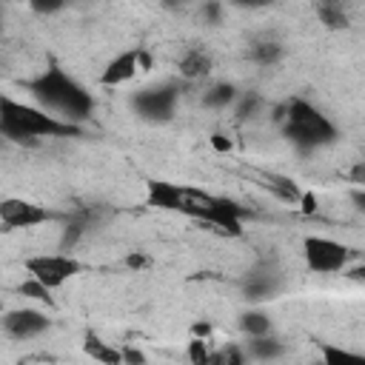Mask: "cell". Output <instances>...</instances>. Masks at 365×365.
Listing matches in <instances>:
<instances>
[{
  "instance_id": "obj_11",
  "label": "cell",
  "mask_w": 365,
  "mask_h": 365,
  "mask_svg": "<svg viewBox=\"0 0 365 365\" xmlns=\"http://www.w3.org/2000/svg\"><path fill=\"white\" fill-rule=\"evenodd\" d=\"M83 351L97 359V362H106V365H120L123 362V348H117L114 342H106L103 336H97L94 331H88L83 336Z\"/></svg>"
},
{
  "instance_id": "obj_12",
  "label": "cell",
  "mask_w": 365,
  "mask_h": 365,
  "mask_svg": "<svg viewBox=\"0 0 365 365\" xmlns=\"http://www.w3.org/2000/svg\"><path fill=\"white\" fill-rule=\"evenodd\" d=\"M262 185L274 194V197H279L282 202H294V205H299V197H302V188L291 180V177H282V174H262Z\"/></svg>"
},
{
  "instance_id": "obj_27",
  "label": "cell",
  "mask_w": 365,
  "mask_h": 365,
  "mask_svg": "<svg viewBox=\"0 0 365 365\" xmlns=\"http://www.w3.org/2000/svg\"><path fill=\"white\" fill-rule=\"evenodd\" d=\"M348 177H351V182H354V185H362V188H365V160H362V163H356V165L348 171Z\"/></svg>"
},
{
  "instance_id": "obj_23",
  "label": "cell",
  "mask_w": 365,
  "mask_h": 365,
  "mask_svg": "<svg viewBox=\"0 0 365 365\" xmlns=\"http://www.w3.org/2000/svg\"><path fill=\"white\" fill-rule=\"evenodd\" d=\"M37 14H54V11H60L63 6H66V0H26Z\"/></svg>"
},
{
  "instance_id": "obj_24",
  "label": "cell",
  "mask_w": 365,
  "mask_h": 365,
  "mask_svg": "<svg viewBox=\"0 0 365 365\" xmlns=\"http://www.w3.org/2000/svg\"><path fill=\"white\" fill-rule=\"evenodd\" d=\"M322 359L325 362H336V359H354L356 354H351V351H345V348H334V345H322Z\"/></svg>"
},
{
  "instance_id": "obj_8",
  "label": "cell",
  "mask_w": 365,
  "mask_h": 365,
  "mask_svg": "<svg viewBox=\"0 0 365 365\" xmlns=\"http://www.w3.org/2000/svg\"><path fill=\"white\" fill-rule=\"evenodd\" d=\"M174 108H177V88L174 86H154V88H143L134 94V111L143 120L165 123V120H171Z\"/></svg>"
},
{
  "instance_id": "obj_3",
  "label": "cell",
  "mask_w": 365,
  "mask_h": 365,
  "mask_svg": "<svg viewBox=\"0 0 365 365\" xmlns=\"http://www.w3.org/2000/svg\"><path fill=\"white\" fill-rule=\"evenodd\" d=\"M282 134L299 148V151H314L336 140V125L314 108L308 100H288L285 103V120H282Z\"/></svg>"
},
{
  "instance_id": "obj_29",
  "label": "cell",
  "mask_w": 365,
  "mask_h": 365,
  "mask_svg": "<svg viewBox=\"0 0 365 365\" xmlns=\"http://www.w3.org/2000/svg\"><path fill=\"white\" fill-rule=\"evenodd\" d=\"M351 202L365 214V188H362V185H356V188L351 191Z\"/></svg>"
},
{
  "instance_id": "obj_7",
  "label": "cell",
  "mask_w": 365,
  "mask_h": 365,
  "mask_svg": "<svg viewBox=\"0 0 365 365\" xmlns=\"http://www.w3.org/2000/svg\"><path fill=\"white\" fill-rule=\"evenodd\" d=\"M51 328V317L37 308H11L3 314V334L14 342L34 339Z\"/></svg>"
},
{
  "instance_id": "obj_32",
  "label": "cell",
  "mask_w": 365,
  "mask_h": 365,
  "mask_svg": "<svg viewBox=\"0 0 365 365\" xmlns=\"http://www.w3.org/2000/svg\"><path fill=\"white\" fill-rule=\"evenodd\" d=\"M228 3H234L240 9H259V6H268L271 0H228Z\"/></svg>"
},
{
  "instance_id": "obj_33",
  "label": "cell",
  "mask_w": 365,
  "mask_h": 365,
  "mask_svg": "<svg viewBox=\"0 0 365 365\" xmlns=\"http://www.w3.org/2000/svg\"><path fill=\"white\" fill-rule=\"evenodd\" d=\"M163 3H165V6H174V3H177V0H163Z\"/></svg>"
},
{
  "instance_id": "obj_31",
  "label": "cell",
  "mask_w": 365,
  "mask_h": 365,
  "mask_svg": "<svg viewBox=\"0 0 365 365\" xmlns=\"http://www.w3.org/2000/svg\"><path fill=\"white\" fill-rule=\"evenodd\" d=\"M191 334L208 339V336H211V322H194V325H191Z\"/></svg>"
},
{
  "instance_id": "obj_25",
  "label": "cell",
  "mask_w": 365,
  "mask_h": 365,
  "mask_svg": "<svg viewBox=\"0 0 365 365\" xmlns=\"http://www.w3.org/2000/svg\"><path fill=\"white\" fill-rule=\"evenodd\" d=\"M123 362L140 365V362H145V354H143L140 348H134V345H123Z\"/></svg>"
},
{
  "instance_id": "obj_22",
  "label": "cell",
  "mask_w": 365,
  "mask_h": 365,
  "mask_svg": "<svg viewBox=\"0 0 365 365\" xmlns=\"http://www.w3.org/2000/svg\"><path fill=\"white\" fill-rule=\"evenodd\" d=\"M237 108V117L240 120H245V117H251L254 111H257V106H259V100H257V94H242V97H237V103H234Z\"/></svg>"
},
{
  "instance_id": "obj_26",
  "label": "cell",
  "mask_w": 365,
  "mask_h": 365,
  "mask_svg": "<svg viewBox=\"0 0 365 365\" xmlns=\"http://www.w3.org/2000/svg\"><path fill=\"white\" fill-rule=\"evenodd\" d=\"M299 211H302V214H314V211H317V197H314L311 191H302V197H299Z\"/></svg>"
},
{
  "instance_id": "obj_4",
  "label": "cell",
  "mask_w": 365,
  "mask_h": 365,
  "mask_svg": "<svg viewBox=\"0 0 365 365\" xmlns=\"http://www.w3.org/2000/svg\"><path fill=\"white\" fill-rule=\"evenodd\" d=\"M302 257H305V265H308L314 274H339V271L348 268L351 251H348V245H342L339 240L319 237V234H308V237L302 240Z\"/></svg>"
},
{
  "instance_id": "obj_16",
  "label": "cell",
  "mask_w": 365,
  "mask_h": 365,
  "mask_svg": "<svg viewBox=\"0 0 365 365\" xmlns=\"http://www.w3.org/2000/svg\"><path fill=\"white\" fill-rule=\"evenodd\" d=\"M240 328L248 339L251 336H265V334H271V319L262 311H245V314H240Z\"/></svg>"
},
{
  "instance_id": "obj_15",
  "label": "cell",
  "mask_w": 365,
  "mask_h": 365,
  "mask_svg": "<svg viewBox=\"0 0 365 365\" xmlns=\"http://www.w3.org/2000/svg\"><path fill=\"white\" fill-rule=\"evenodd\" d=\"M237 88L234 86H228V83H217V86H211L208 91H205V97H202V103L208 106V108H228V106H234L237 103Z\"/></svg>"
},
{
  "instance_id": "obj_30",
  "label": "cell",
  "mask_w": 365,
  "mask_h": 365,
  "mask_svg": "<svg viewBox=\"0 0 365 365\" xmlns=\"http://www.w3.org/2000/svg\"><path fill=\"white\" fill-rule=\"evenodd\" d=\"M211 145H214L217 151H231V140H228L225 134H214V137H211Z\"/></svg>"
},
{
  "instance_id": "obj_17",
  "label": "cell",
  "mask_w": 365,
  "mask_h": 365,
  "mask_svg": "<svg viewBox=\"0 0 365 365\" xmlns=\"http://www.w3.org/2000/svg\"><path fill=\"white\" fill-rule=\"evenodd\" d=\"M17 294L20 297H29V299H34V302H46V305H54V297H51V288L46 285V282H40L37 277H26L20 285H17Z\"/></svg>"
},
{
  "instance_id": "obj_9",
  "label": "cell",
  "mask_w": 365,
  "mask_h": 365,
  "mask_svg": "<svg viewBox=\"0 0 365 365\" xmlns=\"http://www.w3.org/2000/svg\"><path fill=\"white\" fill-rule=\"evenodd\" d=\"M185 194H188L185 185H177V182H168V180H148L145 182V202L157 211L182 214L185 211Z\"/></svg>"
},
{
  "instance_id": "obj_2",
  "label": "cell",
  "mask_w": 365,
  "mask_h": 365,
  "mask_svg": "<svg viewBox=\"0 0 365 365\" xmlns=\"http://www.w3.org/2000/svg\"><path fill=\"white\" fill-rule=\"evenodd\" d=\"M29 91L37 100V106H43L51 114H57L63 120H71V123L86 120L94 108L91 94L74 77H68L60 66H48L43 74H37L29 83Z\"/></svg>"
},
{
  "instance_id": "obj_19",
  "label": "cell",
  "mask_w": 365,
  "mask_h": 365,
  "mask_svg": "<svg viewBox=\"0 0 365 365\" xmlns=\"http://www.w3.org/2000/svg\"><path fill=\"white\" fill-rule=\"evenodd\" d=\"M279 54H282V48L274 40H262V43L251 46V60L259 63V66H274L279 60Z\"/></svg>"
},
{
  "instance_id": "obj_13",
  "label": "cell",
  "mask_w": 365,
  "mask_h": 365,
  "mask_svg": "<svg viewBox=\"0 0 365 365\" xmlns=\"http://www.w3.org/2000/svg\"><path fill=\"white\" fill-rule=\"evenodd\" d=\"M317 17L325 29H345L348 26V11L342 0H319L317 3Z\"/></svg>"
},
{
  "instance_id": "obj_28",
  "label": "cell",
  "mask_w": 365,
  "mask_h": 365,
  "mask_svg": "<svg viewBox=\"0 0 365 365\" xmlns=\"http://www.w3.org/2000/svg\"><path fill=\"white\" fill-rule=\"evenodd\" d=\"M125 265L140 271V268H145V265H148V257H145V254H128V257H125Z\"/></svg>"
},
{
  "instance_id": "obj_1",
  "label": "cell",
  "mask_w": 365,
  "mask_h": 365,
  "mask_svg": "<svg viewBox=\"0 0 365 365\" xmlns=\"http://www.w3.org/2000/svg\"><path fill=\"white\" fill-rule=\"evenodd\" d=\"M0 134L20 145H37L46 137H77L80 125L51 114L43 106L17 103L6 94L0 100Z\"/></svg>"
},
{
  "instance_id": "obj_14",
  "label": "cell",
  "mask_w": 365,
  "mask_h": 365,
  "mask_svg": "<svg viewBox=\"0 0 365 365\" xmlns=\"http://www.w3.org/2000/svg\"><path fill=\"white\" fill-rule=\"evenodd\" d=\"M208 68H211V60H208V54L200 51V48H191V51L180 60V74L188 77V80H200V77H205Z\"/></svg>"
},
{
  "instance_id": "obj_10",
  "label": "cell",
  "mask_w": 365,
  "mask_h": 365,
  "mask_svg": "<svg viewBox=\"0 0 365 365\" xmlns=\"http://www.w3.org/2000/svg\"><path fill=\"white\" fill-rule=\"evenodd\" d=\"M137 71H143V66H140V48H128V51H120L114 60H108V66L100 74V83L103 86H123V83L134 80Z\"/></svg>"
},
{
  "instance_id": "obj_6",
  "label": "cell",
  "mask_w": 365,
  "mask_h": 365,
  "mask_svg": "<svg viewBox=\"0 0 365 365\" xmlns=\"http://www.w3.org/2000/svg\"><path fill=\"white\" fill-rule=\"evenodd\" d=\"M57 214L46 205H37V202H29V200H20V197H6L0 202V222L11 231V228H37V225H46L51 222Z\"/></svg>"
},
{
  "instance_id": "obj_5",
  "label": "cell",
  "mask_w": 365,
  "mask_h": 365,
  "mask_svg": "<svg viewBox=\"0 0 365 365\" xmlns=\"http://www.w3.org/2000/svg\"><path fill=\"white\" fill-rule=\"evenodd\" d=\"M26 274L37 277L40 282H46L51 291L66 285L71 277H77L83 271V262L66 251H54V254H31L23 259Z\"/></svg>"
},
{
  "instance_id": "obj_20",
  "label": "cell",
  "mask_w": 365,
  "mask_h": 365,
  "mask_svg": "<svg viewBox=\"0 0 365 365\" xmlns=\"http://www.w3.org/2000/svg\"><path fill=\"white\" fill-rule=\"evenodd\" d=\"M274 288V279L268 277H259V274H251V279L245 282V297L248 299H265Z\"/></svg>"
},
{
  "instance_id": "obj_21",
  "label": "cell",
  "mask_w": 365,
  "mask_h": 365,
  "mask_svg": "<svg viewBox=\"0 0 365 365\" xmlns=\"http://www.w3.org/2000/svg\"><path fill=\"white\" fill-rule=\"evenodd\" d=\"M188 359L197 362V365H208V362H214V354L208 351V339L194 336V339L188 342Z\"/></svg>"
},
{
  "instance_id": "obj_18",
  "label": "cell",
  "mask_w": 365,
  "mask_h": 365,
  "mask_svg": "<svg viewBox=\"0 0 365 365\" xmlns=\"http://www.w3.org/2000/svg\"><path fill=\"white\" fill-rule=\"evenodd\" d=\"M248 354H251L254 359H274V356L282 354V345H279L277 339H271L268 334H265V336H251V339H248Z\"/></svg>"
}]
</instances>
